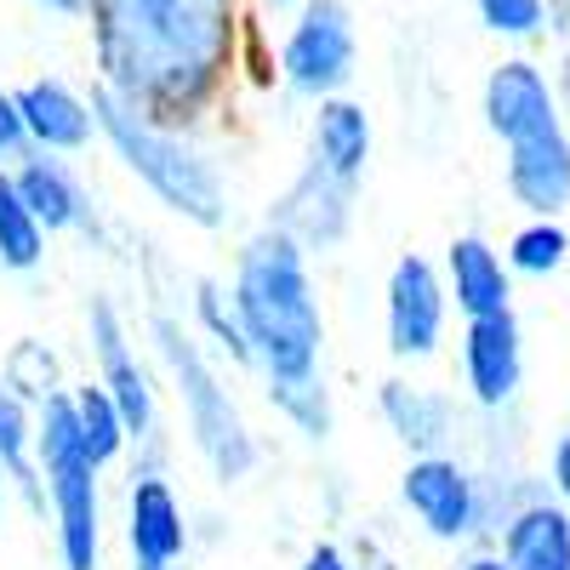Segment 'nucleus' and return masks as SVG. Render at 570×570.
Listing matches in <instances>:
<instances>
[{
	"mask_svg": "<svg viewBox=\"0 0 570 570\" xmlns=\"http://www.w3.org/2000/svg\"><path fill=\"white\" fill-rule=\"evenodd\" d=\"M297 570H360L354 564V553L343 548V542H331V537H320L303 559H297Z\"/></svg>",
	"mask_w": 570,
	"mask_h": 570,
	"instance_id": "2f4dec72",
	"label": "nucleus"
},
{
	"mask_svg": "<svg viewBox=\"0 0 570 570\" xmlns=\"http://www.w3.org/2000/svg\"><path fill=\"white\" fill-rule=\"evenodd\" d=\"M354 195H360V188L325 177V171H314L303 160V171L268 200V228H279L285 240L303 246L308 257L337 252L354 234Z\"/></svg>",
	"mask_w": 570,
	"mask_h": 570,
	"instance_id": "f8f14e48",
	"label": "nucleus"
},
{
	"mask_svg": "<svg viewBox=\"0 0 570 570\" xmlns=\"http://www.w3.org/2000/svg\"><path fill=\"white\" fill-rule=\"evenodd\" d=\"M480 109H485V126L502 149L525 142L537 131H553L564 126L559 120V104H553V80L542 63L531 58H502L491 75H485V91H480Z\"/></svg>",
	"mask_w": 570,
	"mask_h": 570,
	"instance_id": "2eb2a0df",
	"label": "nucleus"
},
{
	"mask_svg": "<svg viewBox=\"0 0 570 570\" xmlns=\"http://www.w3.org/2000/svg\"><path fill=\"white\" fill-rule=\"evenodd\" d=\"M40 12H52V18H80V0H35Z\"/></svg>",
	"mask_w": 570,
	"mask_h": 570,
	"instance_id": "f704fd0d",
	"label": "nucleus"
},
{
	"mask_svg": "<svg viewBox=\"0 0 570 570\" xmlns=\"http://www.w3.org/2000/svg\"><path fill=\"white\" fill-rule=\"evenodd\" d=\"M400 508L416 519L422 537H434L445 548L480 542V480L473 468L451 451L440 456H411L400 473Z\"/></svg>",
	"mask_w": 570,
	"mask_h": 570,
	"instance_id": "1a4fd4ad",
	"label": "nucleus"
},
{
	"mask_svg": "<svg viewBox=\"0 0 570 570\" xmlns=\"http://www.w3.org/2000/svg\"><path fill=\"white\" fill-rule=\"evenodd\" d=\"M86 348H91V365H98L91 383L115 400V411L126 422V440L142 445V440L166 434V422H160V376H155L149 360L137 354L131 320H126V308L109 292L86 297Z\"/></svg>",
	"mask_w": 570,
	"mask_h": 570,
	"instance_id": "0eeeda50",
	"label": "nucleus"
},
{
	"mask_svg": "<svg viewBox=\"0 0 570 570\" xmlns=\"http://www.w3.org/2000/svg\"><path fill=\"white\" fill-rule=\"evenodd\" d=\"M497 537L508 570H570V513L553 497L525 502Z\"/></svg>",
	"mask_w": 570,
	"mask_h": 570,
	"instance_id": "aec40b11",
	"label": "nucleus"
},
{
	"mask_svg": "<svg viewBox=\"0 0 570 570\" xmlns=\"http://www.w3.org/2000/svg\"><path fill=\"white\" fill-rule=\"evenodd\" d=\"M29 155V137H23V115H18V98L12 86H0V166H12Z\"/></svg>",
	"mask_w": 570,
	"mask_h": 570,
	"instance_id": "c85d7f7f",
	"label": "nucleus"
},
{
	"mask_svg": "<svg viewBox=\"0 0 570 570\" xmlns=\"http://www.w3.org/2000/svg\"><path fill=\"white\" fill-rule=\"evenodd\" d=\"M274 416L292 428L297 440L308 445H325L337 434V405H331V389H325V371L320 376H303V383H263Z\"/></svg>",
	"mask_w": 570,
	"mask_h": 570,
	"instance_id": "b1692460",
	"label": "nucleus"
},
{
	"mask_svg": "<svg viewBox=\"0 0 570 570\" xmlns=\"http://www.w3.org/2000/svg\"><path fill=\"white\" fill-rule=\"evenodd\" d=\"M440 279H445V297L462 320H491V314L513 308V274L485 234H456L445 246Z\"/></svg>",
	"mask_w": 570,
	"mask_h": 570,
	"instance_id": "a211bd4d",
	"label": "nucleus"
},
{
	"mask_svg": "<svg viewBox=\"0 0 570 570\" xmlns=\"http://www.w3.org/2000/svg\"><path fill=\"white\" fill-rule=\"evenodd\" d=\"M0 383H7L18 400H29V405H40L46 394L69 389V383H63V371H58V354L46 348L40 337H23V343L7 354V365H0Z\"/></svg>",
	"mask_w": 570,
	"mask_h": 570,
	"instance_id": "bb28decb",
	"label": "nucleus"
},
{
	"mask_svg": "<svg viewBox=\"0 0 570 570\" xmlns=\"http://www.w3.org/2000/svg\"><path fill=\"white\" fill-rule=\"evenodd\" d=\"M12 171V188H18V200L29 206V217L46 228V240L52 234H80L86 246H109V234H104V212L98 200H91V188L80 183V171L58 155H23L7 166Z\"/></svg>",
	"mask_w": 570,
	"mask_h": 570,
	"instance_id": "9b49d317",
	"label": "nucleus"
},
{
	"mask_svg": "<svg viewBox=\"0 0 570 570\" xmlns=\"http://www.w3.org/2000/svg\"><path fill=\"white\" fill-rule=\"evenodd\" d=\"M371 149H376V126H371L360 98L343 91V98L314 104V115H308V166L314 171L360 188L365 166H371Z\"/></svg>",
	"mask_w": 570,
	"mask_h": 570,
	"instance_id": "6ab92c4d",
	"label": "nucleus"
},
{
	"mask_svg": "<svg viewBox=\"0 0 570 570\" xmlns=\"http://www.w3.org/2000/svg\"><path fill=\"white\" fill-rule=\"evenodd\" d=\"M7 502H12V485L0 480V525H7Z\"/></svg>",
	"mask_w": 570,
	"mask_h": 570,
	"instance_id": "e433bc0d",
	"label": "nucleus"
},
{
	"mask_svg": "<svg viewBox=\"0 0 570 570\" xmlns=\"http://www.w3.org/2000/svg\"><path fill=\"white\" fill-rule=\"evenodd\" d=\"M513 279H553L570 263V228L559 217H531L525 228L508 234V252H502Z\"/></svg>",
	"mask_w": 570,
	"mask_h": 570,
	"instance_id": "a878e982",
	"label": "nucleus"
},
{
	"mask_svg": "<svg viewBox=\"0 0 570 570\" xmlns=\"http://www.w3.org/2000/svg\"><path fill=\"white\" fill-rule=\"evenodd\" d=\"M188 331L206 343V354L228 360L234 371H252L246 331H240V320H234L228 285H223L217 274H195V279H188Z\"/></svg>",
	"mask_w": 570,
	"mask_h": 570,
	"instance_id": "4be33fe9",
	"label": "nucleus"
},
{
	"mask_svg": "<svg viewBox=\"0 0 570 570\" xmlns=\"http://www.w3.org/2000/svg\"><path fill=\"white\" fill-rule=\"evenodd\" d=\"M86 98H91V115H98V142H109L115 160L155 195V206H166L171 217H183L188 228H200V234L228 228L234 188H228L223 160L206 149L200 137L142 120V115H131L126 104H115L109 91H98V86H91Z\"/></svg>",
	"mask_w": 570,
	"mask_h": 570,
	"instance_id": "20e7f679",
	"label": "nucleus"
},
{
	"mask_svg": "<svg viewBox=\"0 0 570 570\" xmlns=\"http://www.w3.org/2000/svg\"><path fill=\"white\" fill-rule=\"evenodd\" d=\"M18 115H23V137L35 155H58L75 160L98 142V115H91V98L80 86H69L63 75H35L23 86H12Z\"/></svg>",
	"mask_w": 570,
	"mask_h": 570,
	"instance_id": "4468645a",
	"label": "nucleus"
},
{
	"mask_svg": "<svg viewBox=\"0 0 570 570\" xmlns=\"http://www.w3.org/2000/svg\"><path fill=\"white\" fill-rule=\"evenodd\" d=\"M149 348H155V365L166 371L177 416H183V434H188V445H195V456L206 462V473L217 485H246L263 468V440L246 422L234 389L223 383V371L206 354V343L188 331L183 314L155 303L149 308Z\"/></svg>",
	"mask_w": 570,
	"mask_h": 570,
	"instance_id": "7ed1b4c3",
	"label": "nucleus"
},
{
	"mask_svg": "<svg viewBox=\"0 0 570 570\" xmlns=\"http://www.w3.org/2000/svg\"><path fill=\"white\" fill-rule=\"evenodd\" d=\"M228 303L246 331L252 371L263 383H303V376L325 371V308H320L314 263L279 228L263 223L234 246Z\"/></svg>",
	"mask_w": 570,
	"mask_h": 570,
	"instance_id": "f03ea898",
	"label": "nucleus"
},
{
	"mask_svg": "<svg viewBox=\"0 0 570 570\" xmlns=\"http://www.w3.org/2000/svg\"><path fill=\"white\" fill-rule=\"evenodd\" d=\"M548 497L570 513V428H559V440L548 451Z\"/></svg>",
	"mask_w": 570,
	"mask_h": 570,
	"instance_id": "c756f323",
	"label": "nucleus"
},
{
	"mask_svg": "<svg viewBox=\"0 0 570 570\" xmlns=\"http://www.w3.org/2000/svg\"><path fill=\"white\" fill-rule=\"evenodd\" d=\"M360 69V29H354V7L348 0H303L279 35L274 52V80L285 98L297 104H325L343 98L348 80Z\"/></svg>",
	"mask_w": 570,
	"mask_h": 570,
	"instance_id": "423d86ee",
	"label": "nucleus"
},
{
	"mask_svg": "<svg viewBox=\"0 0 570 570\" xmlns=\"http://www.w3.org/2000/svg\"><path fill=\"white\" fill-rule=\"evenodd\" d=\"M69 405H75V434H80V456L98 468V473H109L115 462H126L131 456V440H126V422H120V411H115V400L91 383H69Z\"/></svg>",
	"mask_w": 570,
	"mask_h": 570,
	"instance_id": "5701e85b",
	"label": "nucleus"
},
{
	"mask_svg": "<svg viewBox=\"0 0 570 570\" xmlns=\"http://www.w3.org/2000/svg\"><path fill=\"white\" fill-rule=\"evenodd\" d=\"M456 365H462V389L480 411H508L525 389V325L519 314H491V320H462V343H456Z\"/></svg>",
	"mask_w": 570,
	"mask_h": 570,
	"instance_id": "ddd939ff",
	"label": "nucleus"
},
{
	"mask_svg": "<svg viewBox=\"0 0 570 570\" xmlns=\"http://www.w3.org/2000/svg\"><path fill=\"white\" fill-rule=\"evenodd\" d=\"M553 104H559V120L570 126V52H564L559 69H553Z\"/></svg>",
	"mask_w": 570,
	"mask_h": 570,
	"instance_id": "473e14b6",
	"label": "nucleus"
},
{
	"mask_svg": "<svg viewBox=\"0 0 570 570\" xmlns=\"http://www.w3.org/2000/svg\"><path fill=\"white\" fill-rule=\"evenodd\" d=\"M126 564L131 570H183L188 564V502L171 473H126Z\"/></svg>",
	"mask_w": 570,
	"mask_h": 570,
	"instance_id": "9d476101",
	"label": "nucleus"
},
{
	"mask_svg": "<svg viewBox=\"0 0 570 570\" xmlns=\"http://www.w3.org/2000/svg\"><path fill=\"white\" fill-rule=\"evenodd\" d=\"M0 480L35 519H46V485L35 468V405L18 400L7 383H0Z\"/></svg>",
	"mask_w": 570,
	"mask_h": 570,
	"instance_id": "412c9836",
	"label": "nucleus"
},
{
	"mask_svg": "<svg viewBox=\"0 0 570 570\" xmlns=\"http://www.w3.org/2000/svg\"><path fill=\"white\" fill-rule=\"evenodd\" d=\"M257 7H263V12H297L303 0H257Z\"/></svg>",
	"mask_w": 570,
	"mask_h": 570,
	"instance_id": "c9c22d12",
	"label": "nucleus"
},
{
	"mask_svg": "<svg viewBox=\"0 0 570 570\" xmlns=\"http://www.w3.org/2000/svg\"><path fill=\"white\" fill-rule=\"evenodd\" d=\"M246 0H80L98 91L166 131L200 137L240 86Z\"/></svg>",
	"mask_w": 570,
	"mask_h": 570,
	"instance_id": "f257e3e1",
	"label": "nucleus"
},
{
	"mask_svg": "<svg viewBox=\"0 0 570 570\" xmlns=\"http://www.w3.org/2000/svg\"><path fill=\"white\" fill-rule=\"evenodd\" d=\"M456 570H508V564H502V553H497V548H473Z\"/></svg>",
	"mask_w": 570,
	"mask_h": 570,
	"instance_id": "72a5a7b5",
	"label": "nucleus"
},
{
	"mask_svg": "<svg viewBox=\"0 0 570 570\" xmlns=\"http://www.w3.org/2000/svg\"><path fill=\"white\" fill-rule=\"evenodd\" d=\"M473 12L502 40H537L548 29V0H473Z\"/></svg>",
	"mask_w": 570,
	"mask_h": 570,
	"instance_id": "cd10ccee",
	"label": "nucleus"
},
{
	"mask_svg": "<svg viewBox=\"0 0 570 570\" xmlns=\"http://www.w3.org/2000/svg\"><path fill=\"white\" fill-rule=\"evenodd\" d=\"M35 468L46 485V519L63 570H104V473L80 456L69 389L35 405Z\"/></svg>",
	"mask_w": 570,
	"mask_h": 570,
	"instance_id": "39448f33",
	"label": "nucleus"
},
{
	"mask_svg": "<svg viewBox=\"0 0 570 570\" xmlns=\"http://www.w3.org/2000/svg\"><path fill=\"white\" fill-rule=\"evenodd\" d=\"M502 188L525 217H559L570 206V126L513 142L502 166Z\"/></svg>",
	"mask_w": 570,
	"mask_h": 570,
	"instance_id": "dca6fc26",
	"label": "nucleus"
},
{
	"mask_svg": "<svg viewBox=\"0 0 570 570\" xmlns=\"http://www.w3.org/2000/svg\"><path fill=\"white\" fill-rule=\"evenodd\" d=\"M46 268V228L18 200L12 171L0 166V274H40Z\"/></svg>",
	"mask_w": 570,
	"mask_h": 570,
	"instance_id": "393cba45",
	"label": "nucleus"
},
{
	"mask_svg": "<svg viewBox=\"0 0 570 570\" xmlns=\"http://www.w3.org/2000/svg\"><path fill=\"white\" fill-rule=\"evenodd\" d=\"M376 416L411 456H440L456 440V400L445 389L411 383V376H383L376 383Z\"/></svg>",
	"mask_w": 570,
	"mask_h": 570,
	"instance_id": "f3484780",
	"label": "nucleus"
},
{
	"mask_svg": "<svg viewBox=\"0 0 570 570\" xmlns=\"http://www.w3.org/2000/svg\"><path fill=\"white\" fill-rule=\"evenodd\" d=\"M445 325H451V297L440 263L422 252H400L383 285V331H389V354L400 365L434 360L445 348Z\"/></svg>",
	"mask_w": 570,
	"mask_h": 570,
	"instance_id": "6e6552de",
	"label": "nucleus"
},
{
	"mask_svg": "<svg viewBox=\"0 0 570 570\" xmlns=\"http://www.w3.org/2000/svg\"><path fill=\"white\" fill-rule=\"evenodd\" d=\"M223 537H228V519L217 513V508H188V548H223Z\"/></svg>",
	"mask_w": 570,
	"mask_h": 570,
	"instance_id": "7c9ffc66",
	"label": "nucleus"
}]
</instances>
